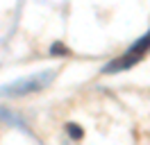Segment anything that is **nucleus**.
Here are the masks:
<instances>
[{
    "instance_id": "obj_2",
    "label": "nucleus",
    "mask_w": 150,
    "mask_h": 145,
    "mask_svg": "<svg viewBox=\"0 0 150 145\" xmlns=\"http://www.w3.org/2000/svg\"><path fill=\"white\" fill-rule=\"evenodd\" d=\"M141 57L139 54H125V57H121V59H116V61H112V63H107V66H105L103 70L105 72H118V70H127V68H130V66H134V63L139 61Z\"/></svg>"
},
{
    "instance_id": "obj_4",
    "label": "nucleus",
    "mask_w": 150,
    "mask_h": 145,
    "mask_svg": "<svg viewBox=\"0 0 150 145\" xmlns=\"http://www.w3.org/2000/svg\"><path fill=\"white\" fill-rule=\"evenodd\" d=\"M50 54H62V57H66V54H68V48L62 45V43H55L52 48H50Z\"/></svg>"
},
{
    "instance_id": "obj_3",
    "label": "nucleus",
    "mask_w": 150,
    "mask_h": 145,
    "mask_svg": "<svg viewBox=\"0 0 150 145\" xmlns=\"http://www.w3.org/2000/svg\"><path fill=\"white\" fill-rule=\"evenodd\" d=\"M66 132H68V136H71V138H82V136H84V132L75 125V122H68V125H66Z\"/></svg>"
},
{
    "instance_id": "obj_1",
    "label": "nucleus",
    "mask_w": 150,
    "mask_h": 145,
    "mask_svg": "<svg viewBox=\"0 0 150 145\" xmlns=\"http://www.w3.org/2000/svg\"><path fill=\"white\" fill-rule=\"evenodd\" d=\"M52 80H55V70L39 72V75H32V77H25V80H18V82H11V84L0 86V95L2 98H21V95L39 93V91L46 89Z\"/></svg>"
}]
</instances>
